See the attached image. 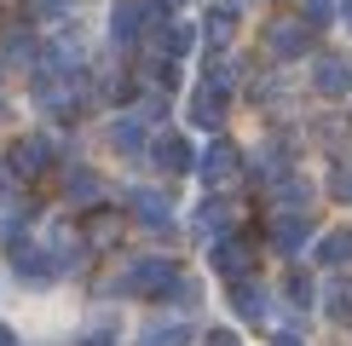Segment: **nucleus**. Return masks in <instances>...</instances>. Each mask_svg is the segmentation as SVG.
I'll return each instance as SVG.
<instances>
[{
  "label": "nucleus",
  "mask_w": 352,
  "mask_h": 346,
  "mask_svg": "<svg viewBox=\"0 0 352 346\" xmlns=\"http://www.w3.org/2000/svg\"><path fill=\"white\" fill-rule=\"evenodd\" d=\"M179 277L185 271L173 266V260H133V266L116 277V288H122V295H139V300H162V295H173Z\"/></svg>",
  "instance_id": "nucleus-1"
},
{
  "label": "nucleus",
  "mask_w": 352,
  "mask_h": 346,
  "mask_svg": "<svg viewBox=\"0 0 352 346\" xmlns=\"http://www.w3.org/2000/svg\"><path fill=\"white\" fill-rule=\"evenodd\" d=\"M52 156H58V144H52L47 133H23L18 144H12L6 168L18 173V179H35V173H47V168H52Z\"/></svg>",
  "instance_id": "nucleus-2"
},
{
  "label": "nucleus",
  "mask_w": 352,
  "mask_h": 346,
  "mask_svg": "<svg viewBox=\"0 0 352 346\" xmlns=\"http://www.w3.org/2000/svg\"><path fill=\"white\" fill-rule=\"evenodd\" d=\"M12 271H18L23 283H52V277H64V266H58V254L47 249V242H18V249H12Z\"/></svg>",
  "instance_id": "nucleus-3"
},
{
  "label": "nucleus",
  "mask_w": 352,
  "mask_h": 346,
  "mask_svg": "<svg viewBox=\"0 0 352 346\" xmlns=\"http://www.w3.org/2000/svg\"><path fill=\"white\" fill-rule=\"evenodd\" d=\"M151 18H156L151 0H116V6H110V41H116V47H133Z\"/></svg>",
  "instance_id": "nucleus-4"
},
{
  "label": "nucleus",
  "mask_w": 352,
  "mask_h": 346,
  "mask_svg": "<svg viewBox=\"0 0 352 346\" xmlns=\"http://www.w3.org/2000/svg\"><path fill=\"white\" fill-rule=\"evenodd\" d=\"M237 168H243L237 144H231V139H214L208 150L197 156V168H190V173H197L202 185H226V179H237Z\"/></svg>",
  "instance_id": "nucleus-5"
},
{
  "label": "nucleus",
  "mask_w": 352,
  "mask_h": 346,
  "mask_svg": "<svg viewBox=\"0 0 352 346\" xmlns=\"http://www.w3.org/2000/svg\"><path fill=\"white\" fill-rule=\"evenodd\" d=\"M127 208H133V220L151 225V231H168V225H173V202H168L162 191H151V185L127 191Z\"/></svg>",
  "instance_id": "nucleus-6"
},
{
  "label": "nucleus",
  "mask_w": 352,
  "mask_h": 346,
  "mask_svg": "<svg viewBox=\"0 0 352 346\" xmlns=\"http://www.w3.org/2000/svg\"><path fill=\"white\" fill-rule=\"evenodd\" d=\"M312 86H318L324 98H341V93H352V64H346V58H335V52L312 58Z\"/></svg>",
  "instance_id": "nucleus-7"
},
{
  "label": "nucleus",
  "mask_w": 352,
  "mask_h": 346,
  "mask_svg": "<svg viewBox=\"0 0 352 346\" xmlns=\"http://www.w3.org/2000/svg\"><path fill=\"white\" fill-rule=\"evenodd\" d=\"M185 115H190V127H202V133H219V127H226V93L197 86V93H190V104H185Z\"/></svg>",
  "instance_id": "nucleus-8"
},
{
  "label": "nucleus",
  "mask_w": 352,
  "mask_h": 346,
  "mask_svg": "<svg viewBox=\"0 0 352 346\" xmlns=\"http://www.w3.org/2000/svg\"><path fill=\"white\" fill-rule=\"evenodd\" d=\"M151 162L162 173H190L197 168V150H190L179 133H162V139H151Z\"/></svg>",
  "instance_id": "nucleus-9"
},
{
  "label": "nucleus",
  "mask_w": 352,
  "mask_h": 346,
  "mask_svg": "<svg viewBox=\"0 0 352 346\" xmlns=\"http://www.w3.org/2000/svg\"><path fill=\"white\" fill-rule=\"evenodd\" d=\"M197 237H208V242L231 237V202H226V196H208V202H197Z\"/></svg>",
  "instance_id": "nucleus-10"
},
{
  "label": "nucleus",
  "mask_w": 352,
  "mask_h": 346,
  "mask_svg": "<svg viewBox=\"0 0 352 346\" xmlns=\"http://www.w3.org/2000/svg\"><path fill=\"white\" fill-rule=\"evenodd\" d=\"M272 237H277V249H283V254H300L306 242H312V220H306V214H277Z\"/></svg>",
  "instance_id": "nucleus-11"
},
{
  "label": "nucleus",
  "mask_w": 352,
  "mask_h": 346,
  "mask_svg": "<svg viewBox=\"0 0 352 346\" xmlns=\"http://www.w3.org/2000/svg\"><path fill=\"white\" fill-rule=\"evenodd\" d=\"M272 52H277V58L312 52V29H306V23H277V29H272Z\"/></svg>",
  "instance_id": "nucleus-12"
},
{
  "label": "nucleus",
  "mask_w": 352,
  "mask_h": 346,
  "mask_svg": "<svg viewBox=\"0 0 352 346\" xmlns=\"http://www.w3.org/2000/svg\"><path fill=\"white\" fill-rule=\"evenodd\" d=\"M110 144H116L122 156L144 150V115H116V122H110Z\"/></svg>",
  "instance_id": "nucleus-13"
},
{
  "label": "nucleus",
  "mask_w": 352,
  "mask_h": 346,
  "mask_svg": "<svg viewBox=\"0 0 352 346\" xmlns=\"http://www.w3.org/2000/svg\"><path fill=\"white\" fill-rule=\"evenodd\" d=\"M190 341H197V329H190L185 317H168V323L144 329V346H190Z\"/></svg>",
  "instance_id": "nucleus-14"
},
{
  "label": "nucleus",
  "mask_w": 352,
  "mask_h": 346,
  "mask_svg": "<svg viewBox=\"0 0 352 346\" xmlns=\"http://www.w3.org/2000/svg\"><path fill=\"white\" fill-rule=\"evenodd\" d=\"M243 266H248V249H243V237H219V242H214V271L237 277Z\"/></svg>",
  "instance_id": "nucleus-15"
},
{
  "label": "nucleus",
  "mask_w": 352,
  "mask_h": 346,
  "mask_svg": "<svg viewBox=\"0 0 352 346\" xmlns=\"http://www.w3.org/2000/svg\"><path fill=\"white\" fill-rule=\"evenodd\" d=\"M231 29H237V12H231V6H214L208 18H202V35H208V47H226Z\"/></svg>",
  "instance_id": "nucleus-16"
},
{
  "label": "nucleus",
  "mask_w": 352,
  "mask_h": 346,
  "mask_svg": "<svg viewBox=\"0 0 352 346\" xmlns=\"http://www.w3.org/2000/svg\"><path fill=\"white\" fill-rule=\"evenodd\" d=\"M98 191H104V185H98V173L69 168V179H64V196H69V202H98Z\"/></svg>",
  "instance_id": "nucleus-17"
},
{
  "label": "nucleus",
  "mask_w": 352,
  "mask_h": 346,
  "mask_svg": "<svg viewBox=\"0 0 352 346\" xmlns=\"http://www.w3.org/2000/svg\"><path fill=\"white\" fill-rule=\"evenodd\" d=\"M266 306H272V300H266V288H237V312H243V317H254V323H266V317H272Z\"/></svg>",
  "instance_id": "nucleus-18"
},
{
  "label": "nucleus",
  "mask_w": 352,
  "mask_h": 346,
  "mask_svg": "<svg viewBox=\"0 0 352 346\" xmlns=\"http://www.w3.org/2000/svg\"><path fill=\"white\" fill-rule=\"evenodd\" d=\"M318 260H324V266H341V260H352V231H341V237H329L324 249H318Z\"/></svg>",
  "instance_id": "nucleus-19"
},
{
  "label": "nucleus",
  "mask_w": 352,
  "mask_h": 346,
  "mask_svg": "<svg viewBox=\"0 0 352 346\" xmlns=\"http://www.w3.org/2000/svg\"><path fill=\"white\" fill-rule=\"evenodd\" d=\"M324 306H329L335 323H341V317H352V288H324Z\"/></svg>",
  "instance_id": "nucleus-20"
},
{
  "label": "nucleus",
  "mask_w": 352,
  "mask_h": 346,
  "mask_svg": "<svg viewBox=\"0 0 352 346\" xmlns=\"http://www.w3.org/2000/svg\"><path fill=\"white\" fill-rule=\"evenodd\" d=\"M41 6V18H58V12H69V0H35Z\"/></svg>",
  "instance_id": "nucleus-21"
},
{
  "label": "nucleus",
  "mask_w": 352,
  "mask_h": 346,
  "mask_svg": "<svg viewBox=\"0 0 352 346\" xmlns=\"http://www.w3.org/2000/svg\"><path fill=\"white\" fill-rule=\"evenodd\" d=\"M202 346H237V335H231V329H214V335L202 341Z\"/></svg>",
  "instance_id": "nucleus-22"
},
{
  "label": "nucleus",
  "mask_w": 352,
  "mask_h": 346,
  "mask_svg": "<svg viewBox=\"0 0 352 346\" xmlns=\"http://www.w3.org/2000/svg\"><path fill=\"white\" fill-rule=\"evenodd\" d=\"M81 346H110V329H98V335H87Z\"/></svg>",
  "instance_id": "nucleus-23"
},
{
  "label": "nucleus",
  "mask_w": 352,
  "mask_h": 346,
  "mask_svg": "<svg viewBox=\"0 0 352 346\" xmlns=\"http://www.w3.org/2000/svg\"><path fill=\"white\" fill-rule=\"evenodd\" d=\"M0 346H18V335H12V329H6V323H0Z\"/></svg>",
  "instance_id": "nucleus-24"
},
{
  "label": "nucleus",
  "mask_w": 352,
  "mask_h": 346,
  "mask_svg": "<svg viewBox=\"0 0 352 346\" xmlns=\"http://www.w3.org/2000/svg\"><path fill=\"white\" fill-rule=\"evenodd\" d=\"M341 23H346V29H352V0H341Z\"/></svg>",
  "instance_id": "nucleus-25"
}]
</instances>
